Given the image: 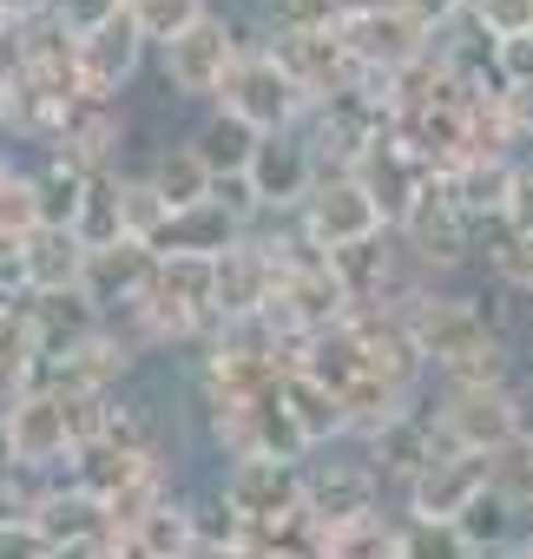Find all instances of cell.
<instances>
[{"mask_svg": "<svg viewBox=\"0 0 533 559\" xmlns=\"http://www.w3.org/2000/svg\"><path fill=\"white\" fill-rule=\"evenodd\" d=\"M336 40L350 47L356 73L376 80V86L415 73V67L441 47V34L408 8V0H350V8L336 14Z\"/></svg>", "mask_w": 533, "mask_h": 559, "instance_id": "1", "label": "cell"}, {"mask_svg": "<svg viewBox=\"0 0 533 559\" xmlns=\"http://www.w3.org/2000/svg\"><path fill=\"white\" fill-rule=\"evenodd\" d=\"M435 441L448 454H507L520 441V382H435Z\"/></svg>", "mask_w": 533, "mask_h": 559, "instance_id": "2", "label": "cell"}, {"mask_svg": "<svg viewBox=\"0 0 533 559\" xmlns=\"http://www.w3.org/2000/svg\"><path fill=\"white\" fill-rule=\"evenodd\" d=\"M244 53H250L244 21L224 14V8H211V14H204L198 27H185L171 47H158V80H165V93L185 99V106H217V93H224V80L237 73Z\"/></svg>", "mask_w": 533, "mask_h": 559, "instance_id": "3", "label": "cell"}, {"mask_svg": "<svg viewBox=\"0 0 533 559\" xmlns=\"http://www.w3.org/2000/svg\"><path fill=\"white\" fill-rule=\"evenodd\" d=\"M211 112H230V119L250 126L257 139H284V132H304V119H310L317 106H310V93L277 67L271 47H250V53L237 60V73L224 80V93H217Z\"/></svg>", "mask_w": 533, "mask_h": 559, "instance_id": "4", "label": "cell"}, {"mask_svg": "<svg viewBox=\"0 0 533 559\" xmlns=\"http://www.w3.org/2000/svg\"><path fill=\"white\" fill-rule=\"evenodd\" d=\"M389 230H395V224H389V211L376 204V191H369L356 171L323 178V185L310 191V204L297 211V237H304L317 257H343V250L382 243Z\"/></svg>", "mask_w": 533, "mask_h": 559, "instance_id": "5", "label": "cell"}, {"mask_svg": "<svg viewBox=\"0 0 533 559\" xmlns=\"http://www.w3.org/2000/svg\"><path fill=\"white\" fill-rule=\"evenodd\" d=\"M217 487H224L230 513L250 526V546H263L271 533L297 526L304 520V500H310L304 467H291V461H230L217 474Z\"/></svg>", "mask_w": 533, "mask_h": 559, "instance_id": "6", "label": "cell"}, {"mask_svg": "<svg viewBox=\"0 0 533 559\" xmlns=\"http://www.w3.org/2000/svg\"><path fill=\"white\" fill-rule=\"evenodd\" d=\"M257 47L277 53V67L310 93V106H330V99H343V93L363 86L350 47L336 40V21H291V27H277L271 40H257Z\"/></svg>", "mask_w": 533, "mask_h": 559, "instance_id": "7", "label": "cell"}, {"mask_svg": "<svg viewBox=\"0 0 533 559\" xmlns=\"http://www.w3.org/2000/svg\"><path fill=\"white\" fill-rule=\"evenodd\" d=\"M474 237H481V230L454 211V198H448L441 178H428L422 198L408 204V217L395 224V243L408 250V263H415L422 276H454V270L474 257Z\"/></svg>", "mask_w": 533, "mask_h": 559, "instance_id": "8", "label": "cell"}, {"mask_svg": "<svg viewBox=\"0 0 533 559\" xmlns=\"http://www.w3.org/2000/svg\"><path fill=\"white\" fill-rule=\"evenodd\" d=\"M0 428H8V441H14V467L47 474V480L67 474V461H73V448H80L73 408H67V395H54V389L14 395L8 408H0Z\"/></svg>", "mask_w": 533, "mask_h": 559, "instance_id": "9", "label": "cell"}, {"mask_svg": "<svg viewBox=\"0 0 533 559\" xmlns=\"http://www.w3.org/2000/svg\"><path fill=\"white\" fill-rule=\"evenodd\" d=\"M304 487H310V500H304V513L317 520V526H343V520H363V513H376L382 507V474L369 467V454L356 448V454H310L304 461Z\"/></svg>", "mask_w": 533, "mask_h": 559, "instance_id": "10", "label": "cell"}, {"mask_svg": "<svg viewBox=\"0 0 533 559\" xmlns=\"http://www.w3.org/2000/svg\"><path fill=\"white\" fill-rule=\"evenodd\" d=\"M323 185V165L310 152L304 132H284V139H263L257 158H250V191H257V211L263 217H297L310 204V191Z\"/></svg>", "mask_w": 533, "mask_h": 559, "instance_id": "11", "label": "cell"}, {"mask_svg": "<svg viewBox=\"0 0 533 559\" xmlns=\"http://www.w3.org/2000/svg\"><path fill=\"white\" fill-rule=\"evenodd\" d=\"M132 343L106 323V330H93L86 343H73L60 362H47V382L40 389H54V395H67V402H99V395H119L126 389V376H132Z\"/></svg>", "mask_w": 533, "mask_h": 559, "instance_id": "12", "label": "cell"}, {"mask_svg": "<svg viewBox=\"0 0 533 559\" xmlns=\"http://www.w3.org/2000/svg\"><path fill=\"white\" fill-rule=\"evenodd\" d=\"M487 487H494V461H481V454H448V448H441V454L408 480L402 513H408V520H461Z\"/></svg>", "mask_w": 533, "mask_h": 559, "instance_id": "13", "label": "cell"}, {"mask_svg": "<svg viewBox=\"0 0 533 559\" xmlns=\"http://www.w3.org/2000/svg\"><path fill=\"white\" fill-rule=\"evenodd\" d=\"M145 60H152V40L132 27V14H119V21H106L99 34L80 40V80H86V93H99V99H119V93L139 80Z\"/></svg>", "mask_w": 533, "mask_h": 559, "instance_id": "14", "label": "cell"}, {"mask_svg": "<svg viewBox=\"0 0 533 559\" xmlns=\"http://www.w3.org/2000/svg\"><path fill=\"white\" fill-rule=\"evenodd\" d=\"M152 276H158V250L152 243L126 237L112 250H93V263H86V304L99 317H119V310H132L152 290Z\"/></svg>", "mask_w": 533, "mask_h": 559, "instance_id": "15", "label": "cell"}, {"mask_svg": "<svg viewBox=\"0 0 533 559\" xmlns=\"http://www.w3.org/2000/svg\"><path fill=\"white\" fill-rule=\"evenodd\" d=\"M363 454H369V467L382 474V487L402 500L408 493V480L441 454V441H435V421H428V408H415V415H402L395 428H382L376 441H363Z\"/></svg>", "mask_w": 533, "mask_h": 559, "instance_id": "16", "label": "cell"}, {"mask_svg": "<svg viewBox=\"0 0 533 559\" xmlns=\"http://www.w3.org/2000/svg\"><path fill=\"white\" fill-rule=\"evenodd\" d=\"M21 250H27V297H86L93 250L73 230H34Z\"/></svg>", "mask_w": 533, "mask_h": 559, "instance_id": "17", "label": "cell"}, {"mask_svg": "<svg viewBox=\"0 0 533 559\" xmlns=\"http://www.w3.org/2000/svg\"><path fill=\"white\" fill-rule=\"evenodd\" d=\"M513 165H520V158H467L454 178H441V185H448V198H454V211H461L474 230H500V224H507Z\"/></svg>", "mask_w": 533, "mask_h": 559, "instance_id": "18", "label": "cell"}, {"mask_svg": "<svg viewBox=\"0 0 533 559\" xmlns=\"http://www.w3.org/2000/svg\"><path fill=\"white\" fill-rule=\"evenodd\" d=\"M244 237H250V224L211 198V204H198V211H178V217L165 224V237H158V257H204V263H217V257H230Z\"/></svg>", "mask_w": 533, "mask_h": 559, "instance_id": "19", "label": "cell"}, {"mask_svg": "<svg viewBox=\"0 0 533 559\" xmlns=\"http://www.w3.org/2000/svg\"><path fill=\"white\" fill-rule=\"evenodd\" d=\"M152 467H165V461H152V454H132V448H119V441H106V435H99V441H80V448H73V461H67V480L106 507V500H119L132 480H145Z\"/></svg>", "mask_w": 533, "mask_h": 559, "instance_id": "20", "label": "cell"}, {"mask_svg": "<svg viewBox=\"0 0 533 559\" xmlns=\"http://www.w3.org/2000/svg\"><path fill=\"white\" fill-rule=\"evenodd\" d=\"M34 526L54 539V552H60V546H99V539H106V507H99L93 493H80L67 474H54V487H47Z\"/></svg>", "mask_w": 533, "mask_h": 559, "instance_id": "21", "label": "cell"}, {"mask_svg": "<svg viewBox=\"0 0 533 559\" xmlns=\"http://www.w3.org/2000/svg\"><path fill=\"white\" fill-rule=\"evenodd\" d=\"M317 559H402V513L376 507L343 526H317Z\"/></svg>", "mask_w": 533, "mask_h": 559, "instance_id": "22", "label": "cell"}, {"mask_svg": "<svg viewBox=\"0 0 533 559\" xmlns=\"http://www.w3.org/2000/svg\"><path fill=\"white\" fill-rule=\"evenodd\" d=\"M145 178L158 185V198H165L171 211H198V204H211V191H217V178H211V165L198 158V145H191V139L158 145V152H152V165H145Z\"/></svg>", "mask_w": 533, "mask_h": 559, "instance_id": "23", "label": "cell"}, {"mask_svg": "<svg viewBox=\"0 0 533 559\" xmlns=\"http://www.w3.org/2000/svg\"><path fill=\"white\" fill-rule=\"evenodd\" d=\"M284 408L297 415V428H304V441H310L317 454L350 441V415H343V395H330V389H323V382H310L304 369H291V376H284Z\"/></svg>", "mask_w": 533, "mask_h": 559, "instance_id": "24", "label": "cell"}, {"mask_svg": "<svg viewBox=\"0 0 533 559\" xmlns=\"http://www.w3.org/2000/svg\"><path fill=\"white\" fill-rule=\"evenodd\" d=\"M454 526H461V539H467L481 559H500V552H513V546L526 539V526H533V520H526V513H520L500 487H487V493H481V500L454 520Z\"/></svg>", "mask_w": 533, "mask_h": 559, "instance_id": "25", "label": "cell"}, {"mask_svg": "<svg viewBox=\"0 0 533 559\" xmlns=\"http://www.w3.org/2000/svg\"><path fill=\"white\" fill-rule=\"evenodd\" d=\"M27 317H34V336H40L47 362H60L73 343H86L93 330H106V317L86 297H27Z\"/></svg>", "mask_w": 533, "mask_h": 559, "instance_id": "26", "label": "cell"}, {"mask_svg": "<svg viewBox=\"0 0 533 559\" xmlns=\"http://www.w3.org/2000/svg\"><path fill=\"white\" fill-rule=\"evenodd\" d=\"M34 185H40V217H47V230H73L80 211H86L93 171L73 165V158H60V152H47V158L34 165Z\"/></svg>", "mask_w": 533, "mask_h": 559, "instance_id": "27", "label": "cell"}, {"mask_svg": "<svg viewBox=\"0 0 533 559\" xmlns=\"http://www.w3.org/2000/svg\"><path fill=\"white\" fill-rule=\"evenodd\" d=\"M191 145H198V158L211 165V178H250V158H257V132L250 126H237L230 112H204V126L191 132Z\"/></svg>", "mask_w": 533, "mask_h": 559, "instance_id": "28", "label": "cell"}, {"mask_svg": "<svg viewBox=\"0 0 533 559\" xmlns=\"http://www.w3.org/2000/svg\"><path fill=\"white\" fill-rule=\"evenodd\" d=\"M132 539H139L145 559H204V546H198V520H191V500H185V493H171L158 513H145V526H139Z\"/></svg>", "mask_w": 533, "mask_h": 559, "instance_id": "29", "label": "cell"}, {"mask_svg": "<svg viewBox=\"0 0 533 559\" xmlns=\"http://www.w3.org/2000/svg\"><path fill=\"white\" fill-rule=\"evenodd\" d=\"M119 217H126V237H132V243H152V250H158V237H165V224H171L178 211L158 198V185H152L145 171H126V178H119Z\"/></svg>", "mask_w": 533, "mask_h": 559, "instance_id": "30", "label": "cell"}, {"mask_svg": "<svg viewBox=\"0 0 533 559\" xmlns=\"http://www.w3.org/2000/svg\"><path fill=\"white\" fill-rule=\"evenodd\" d=\"M126 14H132V27L152 40V53L158 47H171L185 27H198L204 14H211V0H126Z\"/></svg>", "mask_w": 533, "mask_h": 559, "instance_id": "31", "label": "cell"}, {"mask_svg": "<svg viewBox=\"0 0 533 559\" xmlns=\"http://www.w3.org/2000/svg\"><path fill=\"white\" fill-rule=\"evenodd\" d=\"M34 230H47V217H40V185H34V171H14L8 185H0V237H8V243H27Z\"/></svg>", "mask_w": 533, "mask_h": 559, "instance_id": "32", "label": "cell"}, {"mask_svg": "<svg viewBox=\"0 0 533 559\" xmlns=\"http://www.w3.org/2000/svg\"><path fill=\"white\" fill-rule=\"evenodd\" d=\"M402 559H481L454 520H408L402 513Z\"/></svg>", "mask_w": 533, "mask_h": 559, "instance_id": "33", "label": "cell"}, {"mask_svg": "<svg viewBox=\"0 0 533 559\" xmlns=\"http://www.w3.org/2000/svg\"><path fill=\"white\" fill-rule=\"evenodd\" d=\"M487 73L500 93H533V27L526 34H507V40H487Z\"/></svg>", "mask_w": 533, "mask_h": 559, "instance_id": "34", "label": "cell"}, {"mask_svg": "<svg viewBox=\"0 0 533 559\" xmlns=\"http://www.w3.org/2000/svg\"><path fill=\"white\" fill-rule=\"evenodd\" d=\"M487 270H494L500 290L533 297V237H513V230L500 224V230H494V250H487Z\"/></svg>", "mask_w": 533, "mask_h": 559, "instance_id": "35", "label": "cell"}, {"mask_svg": "<svg viewBox=\"0 0 533 559\" xmlns=\"http://www.w3.org/2000/svg\"><path fill=\"white\" fill-rule=\"evenodd\" d=\"M467 27L481 40H507L533 27V0H467Z\"/></svg>", "mask_w": 533, "mask_h": 559, "instance_id": "36", "label": "cell"}, {"mask_svg": "<svg viewBox=\"0 0 533 559\" xmlns=\"http://www.w3.org/2000/svg\"><path fill=\"white\" fill-rule=\"evenodd\" d=\"M494 487L533 520V441H513L507 454H494Z\"/></svg>", "mask_w": 533, "mask_h": 559, "instance_id": "37", "label": "cell"}, {"mask_svg": "<svg viewBox=\"0 0 533 559\" xmlns=\"http://www.w3.org/2000/svg\"><path fill=\"white\" fill-rule=\"evenodd\" d=\"M126 14V0H60L54 8V21L73 34V40H86V34H99L106 21H119Z\"/></svg>", "mask_w": 533, "mask_h": 559, "instance_id": "38", "label": "cell"}, {"mask_svg": "<svg viewBox=\"0 0 533 559\" xmlns=\"http://www.w3.org/2000/svg\"><path fill=\"white\" fill-rule=\"evenodd\" d=\"M507 230H513V237H533V152H520V165H513V198H507Z\"/></svg>", "mask_w": 533, "mask_h": 559, "instance_id": "39", "label": "cell"}, {"mask_svg": "<svg viewBox=\"0 0 533 559\" xmlns=\"http://www.w3.org/2000/svg\"><path fill=\"white\" fill-rule=\"evenodd\" d=\"M0 559H54V539L34 520H8L0 526Z\"/></svg>", "mask_w": 533, "mask_h": 559, "instance_id": "40", "label": "cell"}, {"mask_svg": "<svg viewBox=\"0 0 533 559\" xmlns=\"http://www.w3.org/2000/svg\"><path fill=\"white\" fill-rule=\"evenodd\" d=\"M27 80V27H8L0 21V86Z\"/></svg>", "mask_w": 533, "mask_h": 559, "instance_id": "41", "label": "cell"}, {"mask_svg": "<svg viewBox=\"0 0 533 559\" xmlns=\"http://www.w3.org/2000/svg\"><path fill=\"white\" fill-rule=\"evenodd\" d=\"M408 8H415L435 34H448V27H461V21H467V0H408Z\"/></svg>", "mask_w": 533, "mask_h": 559, "instance_id": "42", "label": "cell"}, {"mask_svg": "<svg viewBox=\"0 0 533 559\" xmlns=\"http://www.w3.org/2000/svg\"><path fill=\"white\" fill-rule=\"evenodd\" d=\"M60 8V0H0V21L8 27H34V21H47Z\"/></svg>", "mask_w": 533, "mask_h": 559, "instance_id": "43", "label": "cell"}, {"mask_svg": "<svg viewBox=\"0 0 533 559\" xmlns=\"http://www.w3.org/2000/svg\"><path fill=\"white\" fill-rule=\"evenodd\" d=\"M14 467V441H8V428H0V474Z\"/></svg>", "mask_w": 533, "mask_h": 559, "instance_id": "44", "label": "cell"}, {"mask_svg": "<svg viewBox=\"0 0 533 559\" xmlns=\"http://www.w3.org/2000/svg\"><path fill=\"white\" fill-rule=\"evenodd\" d=\"M14 171H21V165H14V152H8V145H0V185H8Z\"/></svg>", "mask_w": 533, "mask_h": 559, "instance_id": "45", "label": "cell"}, {"mask_svg": "<svg viewBox=\"0 0 533 559\" xmlns=\"http://www.w3.org/2000/svg\"><path fill=\"white\" fill-rule=\"evenodd\" d=\"M14 310H21V297H8V290H0V323H8Z\"/></svg>", "mask_w": 533, "mask_h": 559, "instance_id": "46", "label": "cell"}]
</instances>
